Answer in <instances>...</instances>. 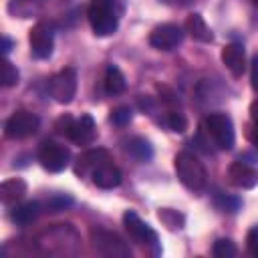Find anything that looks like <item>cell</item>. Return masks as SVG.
I'll list each match as a JSON object with an SVG mask.
<instances>
[{
  "instance_id": "1",
  "label": "cell",
  "mask_w": 258,
  "mask_h": 258,
  "mask_svg": "<svg viewBox=\"0 0 258 258\" xmlns=\"http://www.w3.org/2000/svg\"><path fill=\"white\" fill-rule=\"evenodd\" d=\"M173 165H175V173L179 177V181L191 189V191H202L208 183V173H206V167L204 163L189 151H179L173 159Z\"/></svg>"
},
{
  "instance_id": "2",
  "label": "cell",
  "mask_w": 258,
  "mask_h": 258,
  "mask_svg": "<svg viewBox=\"0 0 258 258\" xmlns=\"http://www.w3.org/2000/svg\"><path fill=\"white\" fill-rule=\"evenodd\" d=\"M89 24L97 36H109L117 30V10L115 0H91L89 4Z\"/></svg>"
},
{
  "instance_id": "3",
  "label": "cell",
  "mask_w": 258,
  "mask_h": 258,
  "mask_svg": "<svg viewBox=\"0 0 258 258\" xmlns=\"http://www.w3.org/2000/svg\"><path fill=\"white\" fill-rule=\"evenodd\" d=\"M204 129L212 137V141L218 149L230 151L234 147V141H236L234 125H232V119L226 113H210L204 119Z\"/></svg>"
},
{
  "instance_id": "4",
  "label": "cell",
  "mask_w": 258,
  "mask_h": 258,
  "mask_svg": "<svg viewBox=\"0 0 258 258\" xmlns=\"http://www.w3.org/2000/svg\"><path fill=\"white\" fill-rule=\"evenodd\" d=\"M91 242H93V248L103 256H113V258L129 256V246L115 232H109L103 228H91Z\"/></svg>"
},
{
  "instance_id": "5",
  "label": "cell",
  "mask_w": 258,
  "mask_h": 258,
  "mask_svg": "<svg viewBox=\"0 0 258 258\" xmlns=\"http://www.w3.org/2000/svg\"><path fill=\"white\" fill-rule=\"evenodd\" d=\"M38 161L46 171L58 173L69 165L71 151H69V147H64V145H60V143H56L52 139H46L38 147Z\"/></svg>"
},
{
  "instance_id": "6",
  "label": "cell",
  "mask_w": 258,
  "mask_h": 258,
  "mask_svg": "<svg viewBox=\"0 0 258 258\" xmlns=\"http://www.w3.org/2000/svg\"><path fill=\"white\" fill-rule=\"evenodd\" d=\"M48 91H50V97L60 103V105H67L75 99V93H77V71L73 67H67L62 71H58L50 83H48Z\"/></svg>"
},
{
  "instance_id": "7",
  "label": "cell",
  "mask_w": 258,
  "mask_h": 258,
  "mask_svg": "<svg viewBox=\"0 0 258 258\" xmlns=\"http://www.w3.org/2000/svg\"><path fill=\"white\" fill-rule=\"evenodd\" d=\"M38 125H40V121L34 113L20 109V111H16L8 117V121L4 125V133L10 139H26V137L36 133Z\"/></svg>"
},
{
  "instance_id": "8",
  "label": "cell",
  "mask_w": 258,
  "mask_h": 258,
  "mask_svg": "<svg viewBox=\"0 0 258 258\" xmlns=\"http://www.w3.org/2000/svg\"><path fill=\"white\" fill-rule=\"evenodd\" d=\"M123 224H125V230L129 234V238L137 244H145V246H153V252L159 254V248H157V234L135 214V212H125L123 214Z\"/></svg>"
},
{
  "instance_id": "9",
  "label": "cell",
  "mask_w": 258,
  "mask_h": 258,
  "mask_svg": "<svg viewBox=\"0 0 258 258\" xmlns=\"http://www.w3.org/2000/svg\"><path fill=\"white\" fill-rule=\"evenodd\" d=\"M30 50L36 58H48L54 46V32L50 22H36L30 28Z\"/></svg>"
},
{
  "instance_id": "10",
  "label": "cell",
  "mask_w": 258,
  "mask_h": 258,
  "mask_svg": "<svg viewBox=\"0 0 258 258\" xmlns=\"http://www.w3.org/2000/svg\"><path fill=\"white\" fill-rule=\"evenodd\" d=\"M181 40H183V30H181V26H177L173 22L159 24L149 34V44L153 48H157V50H171Z\"/></svg>"
},
{
  "instance_id": "11",
  "label": "cell",
  "mask_w": 258,
  "mask_h": 258,
  "mask_svg": "<svg viewBox=\"0 0 258 258\" xmlns=\"http://www.w3.org/2000/svg\"><path fill=\"white\" fill-rule=\"evenodd\" d=\"M67 137L77 143V145H89L95 141L97 137V127H95V121L91 115H81L79 119H73L69 131H67Z\"/></svg>"
},
{
  "instance_id": "12",
  "label": "cell",
  "mask_w": 258,
  "mask_h": 258,
  "mask_svg": "<svg viewBox=\"0 0 258 258\" xmlns=\"http://www.w3.org/2000/svg\"><path fill=\"white\" fill-rule=\"evenodd\" d=\"M228 181L240 189H252L258 185V169L244 161H234L228 167Z\"/></svg>"
},
{
  "instance_id": "13",
  "label": "cell",
  "mask_w": 258,
  "mask_h": 258,
  "mask_svg": "<svg viewBox=\"0 0 258 258\" xmlns=\"http://www.w3.org/2000/svg\"><path fill=\"white\" fill-rule=\"evenodd\" d=\"M109 161H111V155L107 149H89L83 155H79V159L75 163V173L79 177L91 175L97 167H101L103 163H109Z\"/></svg>"
},
{
  "instance_id": "14",
  "label": "cell",
  "mask_w": 258,
  "mask_h": 258,
  "mask_svg": "<svg viewBox=\"0 0 258 258\" xmlns=\"http://www.w3.org/2000/svg\"><path fill=\"white\" fill-rule=\"evenodd\" d=\"M222 62L226 64V69L234 75V77H242L246 71V54H244V46L238 42L226 44L222 48Z\"/></svg>"
},
{
  "instance_id": "15",
  "label": "cell",
  "mask_w": 258,
  "mask_h": 258,
  "mask_svg": "<svg viewBox=\"0 0 258 258\" xmlns=\"http://www.w3.org/2000/svg\"><path fill=\"white\" fill-rule=\"evenodd\" d=\"M91 177H93V183L97 187H101V189H113V187H117L121 183V177L123 175H121V169L109 161V163H103L101 167H97L91 173Z\"/></svg>"
},
{
  "instance_id": "16",
  "label": "cell",
  "mask_w": 258,
  "mask_h": 258,
  "mask_svg": "<svg viewBox=\"0 0 258 258\" xmlns=\"http://www.w3.org/2000/svg\"><path fill=\"white\" fill-rule=\"evenodd\" d=\"M26 181L24 179H20V177H12V179H6V181H2V185H0V200H2V204H6V206H12V204H16V202H20L24 196H26Z\"/></svg>"
},
{
  "instance_id": "17",
  "label": "cell",
  "mask_w": 258,
  "mask_h": 258,
  "mask_svg": "<svg viewBox=\"0 0 258 258\" xmlns=\"http://www.w3.org/2000/svg\"><path fill=\"white\" fill-rule=\"evenodd\" d=\"M185 32H189V36L194 40H200V42H212L214 40L212 28L206 24L202 14H189L185 18Z\"/></svg>"
},
{
  "instance_id": "18",
  "label": "cell",
  "mask_w": 258,
  "mask_h": 258,
  "mask_svg": "<svg viewBox=\"0 0 258 258\" xmlns=\"http://www.w3.org/2000/svg\"><path fill=\"white\" fill-rule=\"evenodd\" d=\"M40 214V204L38 202H26L20 206H14L10 212V220L16 226H28L36 220V216Z\"/></svg>"
},
{
  "instance_id": "19",
  "label": "cell",
  "mask_w": 258,
  "mask_h": 258,
  "mask_svg": "<svg viewBox=\"0 0 258 258\" xmlns=\"http://www.w3.org/2000/svg\"><path fill=\"white\" fill-rule=\"evenodd\" d=\"M103 85H105V91L109 95H119L125 91V77L123 73L115 67V64H109L105 69V79H103Z\"/></svg>"
},
{
  "instance_id": "20",
  "label": "cell",
  "mask_w": 258,
  "mask_h": 258,
  "mask_svg": "<svg viewBox=\"0 0 258 258\" xmlns=\"http://www.w3.org/2000/svg\"><path fill=\"white\" fill-rule=\"evenodd\" d=\"M127 151H129L137 161H141V163H145V161H149V159L153 157V147H151L149 141L143 139V137H133V139L127 143Z\"/></svg>"
},
{
  "instance_id": "21",
  "label": "cell",
  "mask_w": 258,
  "mask_h": 258,
  "mask_svg": "<svg viewBox=\"0 0 258 258\" xmlns=\"http://www.w3.org/2000/svg\"><path fill=\"white\" fill-rule=\"evenodd\" d=\"M157 218L161 220V224H163L167 230H181V228H183V222H185V218H183L179 212L171 210V208H161V210L157 212Z\"/></svg>"
},
{
  "instance_id": "22",
  "label": "cell",
  "mask_w": 258,
  "mask_h": 258,
  "mask_svg": "<svg viewBox=\"0 0 258 258\" xmlns=\"http://www.w3.org/2000/svg\"><path fill=\"white\" fill-rule=\"evenodd\" d=\"M212 252H214L216 258H232V256L238 254V248H236V244H234L232 240H228V238H220V240H216Z\"/></svg>"
},
{
  "instance_id": "23",
  "label": "cell",
  "mask_w": 258,
  "mask_h": 258,
  "mask_svg": "<svg viewBox=\"0 0 258 258\" xmlns=\"http://www.w3.org/2000/svg\"><path fill=\"white\" fill-rule=\"evenodd\" d=\"M165 123L175 133H183L187 129V119H185V115L181 111H169L167 117H165Z\"/></svg>"
},
{
  "instance_id": "24",
  "label": "cell",
  "mask_w": 258,
  "mask_h": 258,
  "mask_svg": "<svg viewBox=\"0 0 258 258\" xmlns=\"http://www.w3.org/2000/svg\"><path fill=\"white\" fill-rule=\"evenodd\" d=\"M131 117H133L131 109H129V107H125V105L115 107V109L111 111V115H109L111 123H113V125H117V127H125V125L131 121Z\"/></svg>"
},
{
  "instance_id": "25",
  "label": "cell",
  "mask_w": 258,
  "mask_h": 258,
  "mask_svg": "<svg viewBox=\"0 0 258 258\" xmlns=\"http://www.w3.org/2000/svg\"><path fill=\"white\" fill-rule=\"evenodd\" d=\"M18 83V71L10 60H2V87H14Z\"/></svg>"
},
{
  "instance_id": "26",
  "label": "cell",
  "mask_w": 258,
  "mask_h": 258,
  "mask_svg": "<svg viewBox=\"0 0 258 258\" xmlns=\"http://www.w3.org/2000/svg\"><path fill=\"white\" fill-rule=\"evenodd\" d=\"M216 206H218L220 210H224V212H238L240 206H242V202H240L238 198H234V196L218 194V196H216Z\"/></svg>"
},
{
  "instance_id": "27",
  "label": "cell",
  "mask_w": 258,
  "mask_h": 258,
  "mask_svg": "<svg viewBox=\"0 0 258 258\" xmlns=\"http://www.w3.org/2000/svg\"><path fill=\"white\" fill-rule=\"evenodd\" d=\"M71 204H73V198H69V196H54V198H50V200L46 202V210L58 212V210H64V208L71 206Z\"/></svg>"
},
{
  "instance_id": "28",
  "label": "cell",
  "mask_w": 258,
  "mask_h": 258,
  "mask_svg": "<svg viewBox=\"0 0 258 258\" xmlns=\"http://www.w3.org/2000/svg\"><path fill=\"white\" fill-rule=\"evenodd\" d=\"M71 123H73V117H71V115H62V117H58V119H56V123H54L56 133H60V135H64V137H67V131H69Z\"/></svg>"
},
{
  "instance_id": "29",
  "label": "cell",
  "mask_w": 258,
  "mask_h": 258,
  "mask_svg": "<svg viewBox=\"0 0 258 258\" xmlns=\"http://www.w3.org/2000/svg\"><path fill=\"white\" fill-rule=\"evenodd\" d=\"M246 244H248V250H250L254 256H258V226H256V228H252V230L248 232Z\"/></svg>"
},
{
  "instance_id": "30",
  "label": "cell",
  "mask_w": 258,
  "mask_h": 258,
  "mask_svg": "<svg viewBox=\"0 0 258 258\" xmlns=\"http://www.w3.org/2000/svg\"><path fill=\"white\" fill-rule=\"evenodd\" d=\"M250 81H252V89L258 93V54L252 58V69H250Z\"/></svg>"
},
{
  "instance_id": "31",
  "label": "cell",
  "mask_w": 258,
  "mask_h": 258,
  "mask_svg": "<svg viewBox=\"0 0 258 258\" xmlns=\"http://www.w3.org/2000/svg\"><path fill=\"white\" fill-rule=\"evenodd\" d=\"M250 117L254 123H258V99L252 101V105H250Z\"/></svg>"
},
{
  "instance_id": "32",
  "label": "cell",
  "mask_w": 258,
  "mask_h": 258,
  "mask_svg": "<svg viewBox=\"0 0 258 258\" xmlns=\"http://www.w3.org/2000/svg\"><path fill=\"white\" fill-rule=\"evenodd\" d=\"M10 48H12V40L4 36V38H2V52H4V54H8V52H10Z\"/></svg>"
},
{
  "instance_id": "33",
  "label": "cell",
  "mask_w": 258,
  "mask_h": 258,
  "mask_svg": "<svg viewBox=\"0 0 258 258\" xmlns=\"http://www.w3.org/2000/svg\"><path fill=\"white\" fill-rule=\"evenodd\" d=\"M252 141H254V145L258 147V123H254V129H252Z\"/></svg>"
},
{
  "instance_id": "34",
  "label": "cell",
  "mask_w": 258,
  "mask_h": 258,
  "mask_svg": "<svg viewBox=\"0 0 258 258\" xmlns=\"http://www.w3.org/2000/svg\"><path fill=\"white\" fill-rule=\"evenodd\" d=\"M252 4H254V6H258V0H252Z\"/></svg>"
}]
</instances>
